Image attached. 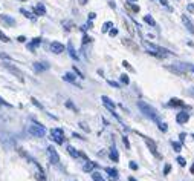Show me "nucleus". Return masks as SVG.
Listing matches in <instances>:
<instances>
[{"label":"nucleus","mask_w":194,"mask_h":181,"mask_svg":"<svg viewBox=\"0 0 194 181\" xmlns=\"http://www.w3.org/2000/svg\"><path fill=\"white\" fill-rule=\"evenodd\" d=\"M138 108L141 109V112L145 115V117H148L150 120H153V121H157L159 123V115H157V112H156V109L154 108H151L150 105H147L145 102H138Z\"/></svg>","instance_id":"f257e3e1"},{"label":"nucleus","mask_w":194,"mask_h":181,"mask_svg":"<svg viewBox=\"0 0 194 181\" xmlns=\"http://www.w3.org/2000/svg\"><path fill=\"white\" fill-rule=\"evenodd\" d=\"M29 134H31L32 137L41 138V137L46 135V129H44L41 124H38V123H32V124L29 126Z\"/></svg>","instance_id":"f03ea898"},{"label":"nucleus","mask_w":194,"mask_h":181,"mask_svg":"<svg viewBox=\"0 0 194 181\" xmlns=\"http://www.w3.org/2000/svg\"><path fill=\"white\" fill-rule=\"evenodd\" d=\"M51 137L58 144H63V141H64V132H63V129H52L51 131Z\"/></svg>","instance_id":"7ed1b4c3"},{"label":"nucleus","mask_w":194,"mask_h":181,"mask_svg":"<svg viewBox=\"0 0 194 181\" xmlns=\"http://www.w3.org/2000/svg\"><path fill=\"white\" fill-rule=\"evenodd\" d=\"M144 141H145V144L148 146V149H150V152L156 157V158H162L160 155H159V152H157V147H156V143L153 141V140H150V138H147V137H144Z\"/></svg>","instance_id":"20e7f679"},{"label":"nucleus","mask_w":194,"mask_h":181,"mask_svg":"<svg viewBox=\"0 0 194 181\" xmlns=\"http://www.w3.org/2000/svg\"><path fill=\"white\" fill-rule=\"evenodd\" d=\"M48 155H49V160H51L52 164H58V163H60V157H58L55 147L49 146V147H48Z\"/></svg>","instance_id":"39448f33"},{"label":"nucleus","mask_w":194,"mask_h":181,"mask_svg":"<svg viewBox=\"0 0 194 181\" xmlns=\"http://www.w3.org/2000/svg\"><path fill=\"white\" fill-rule=\"evenodd\" d=\"M51 51L54 54H61V52H64V45H61L58 42H52L51 43Z\"/></svg>","instance_id":"423d86ee"},{"label":"nucleus","mask_w":194,"mask_h":181,"mask_svg":"<svg viewBox=\"0 0 194 181\" xmlns=\"http://www.w3.org/2000/svg\"><path fill=\"white\" fill-rule=\"evenodd\" d=\"M122 45H124L125 48H129L130 51H133V52H138V51H139V48H138V45H136L135 42H132V40H129V39H124V40H122Z\"/></svg>","instance_id":"0eeeda50"},{"label":"nucleus","mask_w":194,"mask_h":181,"mask_svg":"<svg viewBox=\"0 0 194 181\" xmlns=\"http://www.w3.org/2000/svg\"><path fill=\"white\" fill-rule=\"evenodd\" d=\"M188 120H189V115H188L186 112H179V114L176 115V121H177L179 124H185Z\"/></svg>","instance_id":"6e6552de"},{"label":"nucleus","mask_w":194,"mask_h":181,"mask_svg":"<svg viewBox=\"0 0 194 181\" xmlns=\"http://www.w3.org/2000/svg\"><path fill=\"white\" fill-rule=\"evenodd\" d=\"M182 22H183V25L186 26V29H188L191 34H194V25H192V22H191L186 16H182Z\"/></svg>","instance_id":"1a4fd4ad"},{"label":"nucleus","mask_w":194,"mask_h":181,"mask_svg":"<svg viewBox=\"0 0 194 181\" xmlns=\"http://www.w3.org/2000/svg\"><path fill=\"white\" fill-rule=\"evenodd\" d=\"M0 23H5V25H11V26H14L16 25V20L12 19V17H9V16H0Z\"/></svg>","instance_id":"9d476101"},{"label":"nucleus","mask_w":194,"mask_h":181,"mask_svg":"<svg viewBox=\"0 0 194 181\" xmlns=\"http://www.w3.org/2000/svg\"><path fill=\"white\" fill-rule=\"evenodd\" d=\"M34 69H35L37 72H41V71L49 69V65H48V63H34Z\"/></svg>","instance_id":"9b49d317"},{"label":"nucleus","mask_w":194,"mask_h":181,"mask_svg":"<svg viewBox=\"0 0 194 181\" xmlns=\"http://www.w3.org/2000/svg\"><path fill=\"white\" fill-rule=\"evenodd\" d=\"M101 100L104 102V105H106V106H107V108H109V109H110L112 112H115V105H113V103L110 102V98H109V97L103 95V97H101Z\"/></svg>","instance_id":"f8f14e48"},{"label":"nucleus","mask_w":194,"mask_h":181,"mask_svg":"<svg viewBox=\"0 0 194 181\" xmlns=\"http://www.w3.org/2000/svg\"><path fill=\"white\" fill-rule=\"evenodd\" d=\"M5 68H6L8 71H11L12 74H16V75H17V77H19V78H20V80L23 81V74H22V72H20L19 69H16V68H12V66H9V65H5Z\"/></svg>","instance_id":"ddd939ff"},{"label":"nucleus","mask_w":194,"mask_h":181,"mask_svg":"<svg viewBox=\"0 0 194 181\" xmlns=\"http://www.w3.org/2000/svg\"><path fill=\"white\" fill-rule=\"evenodd\" d=\"M95 167H96V163H93V161H87V163L83 166V170H84V172H92Z\"/></svg>","instance_id":"4468645a"},{"label":"nucleus","mask_w":194,"mask_h":181,"mask_svg":"<svg viewBox=\"0 0 194 181\" xmlns=\"http://www.w3.org/2000/svg\"><path fill=\"white\" fill-rule=\"evenodd\" d=\"M168 105H170V106H180V108L185 106V103H183L182 100H179V98H171Z\"/></svg>","instance_id":"2eb2a0df"},{"label":"nucleus","mask_w":194,"mask_h":181,"mask_svg":"<svg viewBox=\"0 0 194 181\" xmlns=\"http://www.w3.org/2000/svg\"><path fill=\"white\" fill-rule=\"evenodd\" d=\"M110 160H112V161H115V163H118V161H119V155H118V150H116L115 147L110 150Z\"/></svg>","instance_id":"dca6fc26"},{"label":"nucleus","mask_w":194,"mask_h":181,"mask_svg":"<svg viewBox=\"0 0 194 181\" xmlns=\"http://www.w3.org/2000/svg\"><path fill=\"white\" fill-rule=\"evenodd\" d=\"M66 81H70V83H76V78H75V75L73 74H70V72H67V74H64V77H63Z\"/></svg>","instance_id":"f3484780"},{"label":"nucleus","mask_w":194,"mask_h":181,"mask_svg":"<svg viewBox=\"0 0 194 181\" xmlns=\"http://www.w3.org/2000/svg\"><path fill=\"white\" fill-rule=\"evenodd\" d=\"M92 179H93V181H104V176H103L100 172H93V173H92Z\"/></svg>","instance_id":"a211bd4d"},{"label":"nucleus","mask_w":194,"mask_h":181,"mask_svg":"<svg viewBox=\"0 0 194 181\" xmlns=\"http://www.w3.org/2000/svg\"><path fill=\"white\" fill-rule=\"evenodd\" d=\"M34 13H35V14H38V16H44V14H46V9H44V6H43V5H38V6L34 9Z\"/></svg>","instance_id":"6ab92c4d"},{"label":"nucleus","mask_w":194,"mask_h":181,"mask_svg":"<svg viewBox=\"0 0 194 181\" xmlns=\"http://www.w3.org/2000/svg\"><path fill=\"white\" fill-rule=\"evenodd\" d=\"M67 152H69V153H70L73 158H78V157H79V152H76V150H75L72 146H67Z\"/></svg>","instance_id":"aec40b11"},{"label":"nucleus","mask_w":194,"mask_h":181,"mask_svg":"<svg viewBox=\"0 0 194 181\" xmlns=\"http://www.w3.org/2000/svg\"><path fill=\"white\" fill-rule=\"evenodd\" d=\"M106 172H107L110 176H113V178H116V176H118V170H116V169H112V167H106Z\"/></svg>","instance_id":"412c9836"},{"label":"nucleus","mask_w":194,"mask_h":181,"mask_svg":"<svg viewBox=\"0 0 194 181\" xmlns=\"http://www.w3.org/2000/svg\"><path fill=\"white\" fill-rule=\"evenodd\" d=\"M40 42H41V39H38V37H37V39H34V42H32V43H29V45H28V48H29V49H35V46H37V45H40Z\"/></svg>","instance_id":"4be33fe9"},{"label":"nucleus","mask_w":194,"mask_h":181,"mask_svg":"<svg viewBox=\"0 0 194 181\" xmlns=\"http://www.w3.org/2000/svg\"><path fill=\"white\" fill-rule=\"evenodd\" d=\"M144 20H145L148 25H151V26H156V22H154V19H153L151 16H145V17H144Z\"/></svg>","instance_id":"5701e85b"},{"label":"nucleus","mask_w":194,"mask_h":181,"mask_svg":"<svg viewBox=\"0 0 194 181\" xmlns=\"http://www.w3.org/2000/svg\"><path fill=\"white\" fill-rule=\"evenodd\" d=\"M171 144H173V149H174L176 152H180V149H182V144H180L179 141H173Z\"/></svg>","instance_id":"b1692460"},{"label":"nucleus","mask_w":194,"mask_h":181,"mask_svg":"<svg viewBox=\"0 0 194 181\" xmlns=\"http://www.w3.org/2000/svg\"><path fill=\"white\" fill-rule=\"evenodd\" d=\"M0 40H2L3 43H8V42H9V37H6L2 31H0Z\"/></svg>","instance_id":"393cba45"},{"label":"nucleus","mask_w":194,"mask_h":181,"mask_svg":"<svg viewBox=\"0 0 194 181\" xmlns=\"http://www.w3.org/2000/svg\"><path fill=\"white\" fill-rule=\"evenodd\" d=\"M110 28H112V22H107V23H104V26H103V32H107Z\"/></svg>","instance_id":"a878e982"},{"label":"nucleus","mask_w":194,"mask_h":181,"mask_svg":"<svg viewBox=\"0 0 194 181\" xmlns=\"http://www.w3.org/2000/svg\"><path fill=\"white\" fill-rule=\"evenodd\" d=\"M69 52H70L72 58H75V60L78 58V57H76V54H75V51H73V48H72V43H69Z\"/></svg>","instance_id":"bb28decb"},{"label":"nucleus","mask_w":194,"mask_h":181,"mask_svg":"<svg viewBox=\"0 0 194 181\" xmlns=\"http://www.w3.org/2000/svg\"><path fill=\"white\" fill-rule=\"evenodd\" d=\"M20 13H22V14H25V16H26L28 19H34V16H32V14H31L29 11H26V9H20Z\"/></svg>","instance_id":"cd10ccee"},{"label":"nucleus","mask_w":194,"mask_h":181,"mask_svg":"<svg viewBox=\"0 0 194 181\" xmlns=\"http://www.w3.org/2000/svg\"><path fill=\"white\" fill-rule=\"evenodd\" d=\"M121 81H122V83H125V84H129V83H130V80H129V77H127L125 74H122V75H121Z\"/></svg>","instance_id":"c85d7f7f"},{"label":"nucleus","mask_w":194,"mask_h":181,"mask_svg":"<svg viewBox=\"0 0 194 181\" xmlns=\"http://www.w3.org/2000/svg\"><path fill=\"white\" fill-rule=\"evenodd\" d=\"M176 161H177L180 166H185V164H186V161H185V158H183V157H177V160H176Z\"/></svg>","instance_id":"c756f323"},{"label":"nucleus","mask_w":194,"mask_h":181,"mask_svg":"<svg viewBox=\"0 0 194 181\" xmlns=\"http://www.w3.org/2000/svg\"><path fill=\"white\" fill-rule=\"evenodd\" d=\"M159 129H160L162 132H167V129H168V127H167V124H165V123H160V121H159Z\"/></svg>","instance_id":"7c9ffc66"},{"label":"nucleus","mask_w":194,"mask_h":181,"mask_svg":"<svg viewBox=\"0 0 194 181\" xmlns=\"http://www.w3.org/2000/svg\"><path fill=\"white\" fill-rule=\"evenodd\" d=\"M170 170H171V166H170V164H167V166H165V169H164V175H168V173H170Z\"/></svg>","instance_id":"2f4dec72"},{"label":"nucleus","mask_w":194,"mask_h":181,"mask_svg":"<svg viewBox=\"0 0 194 181\" xmlns=\"http://www.w3.org/2000/svg\"><path fill=\"white\" fill-rule=\"evenodd\" d=\"M122 66H124V68H127V69H130V71H133V68H132V66L129 65V61H125V60L122 61Z\"/></svg>","instance_id":"473e14b6"},{"label":"nucleus","mask_w":194,"mask_h":181,"mask_svg":"<svg viewBox=\"0 0 194 181\" xmlns=\"http://www.w3.org/2000/svg\"><path fill=\"white\" fill-rule=\"evenodd\" d=\"M122 141H124L125 147H127V149H130V143H129V138H127V137H124V138H122Z\"/></svg>","instance_id":"72a5a7b5"},{"label":"nucleus","mask_w":194,"mask_h":181,"mask_svg":"<svg viewBox=\"0 0 194 181\" xmlns=\"http://www.w3.org/2000/svg\"><path fill=\"white\" fill-rule=\"evenodd\" d=\"M66 106H67V108H70V109H73V111L76 112V108H75V106H73V105H72L70 102H66Z\"/></svg>","instance_id":"f704fd0d"},{"label":"nucleus","mask_w":194,"mask_h":181,"mask_svg":"<svg viewBox=\"0 0 194 181\" xmlns=\"http://www.w3.org/2000/svg\"><path fill=\"white\" fill-rule=\"evenodd\" d=\"M130 169H132V170H138V164L132 161V163H130Z\"/></svg>","instance_id":"c9c22d12"},{"label":"nucleus","mask_w":194,"mask_h":181,"mask_svg":"<svg viewBox=\"0 0 194 181\" xmlns=\"http://www.w3.org/2000/svg\"><path fill=\"white\" fill-rule=\"evenodd\" d=\"M31 102H32V103H34V105H35V106H38V108H40V109H43V106H41V105H40V103H38V102H37V100H35V98H32V100H31Z\"/></svg>","instance_id":"e433bc0d"},{"label":"nucleus","mask_w":194,"mask_h":181,"mask_svg":"<svg viewBox=\"0 0 194 181\" xmlns=\"http://www.w3.org/2000/svg\"><path fill=\"white\" fill-rule=\"evenodd\" d=\"M116 34H118V29H112V31H110V35H112V37H115Z\"/></svg>","instance_id":"4c0bfd02"},{"label":"nucleus","mask_w":194,"mask_h":181,"mask_svg":"<svg viewBox=\"0 0 194 181\" xmlns=\"http://www.w3.org/2000/svg\"><path fill=\"white\" fill-rule=\"evenodd\" d=\"M0 57H2V58H11L9 55H6V54H3L2 51H0Z\"/></svg>","instance_id":"58836bf2"},{"label":"nucleus","mask_w":194,"mask_h":181,"mask_svg":"<svg viewBox=\"0 0 194 181\" xmlns=\"http://www.w3.org/2000/svg\"><path fill=\"white\" fill-rule=\"evenodd\" d=\"M109 84H110V86H115V87H119V84L115 83V81H109Z\"/></svg>","instance_id":"ea45409f"},{"label":"nucleus","mask_w":194,"mask_h":181,"mask_svg":"<svg viewBox=\"0 0 194 181\" xmlns=\"http://www.w3.org/2000/svg\"><path fill=\"white\" fill-rule=\"evenodd\" d=\"M188 11L189 13H194V5H188Z\"/></svg>","instance_id":"a19ab883"},{"label":"nucleus","mask_w":194,"mask_h":181,"mask_svg":"<svg viewBox=\"0 0 194 181\" xmlns=\"http://www.w3.org/2000/svg\"><path fill=\"white\" fill-rule=\"evenodd\" d=\"M159 2H160L164 6H168V2H167V0H159Z\"/></svg>","instance_id":"79ce46f5"},{"label":"nucleus","mask_w":194,"mask_h":181,"mask_svg":"<svg viewBox=\"0 0 194 181\" xmlns=\"http://www.w3.org/2000/svg\"><path fill=\"white\" fill-rule=\"evenodd\" d=\"M89 19H90V20H93V19H95V14H93V13H92V14H89Z\"/></svg>","instance_id":"37998d69"},{"label":"nucleus","mask_w":194,"mask_h":181,"mask_svg":"<svg viewBox=\"0 0 194 181\" xmlns=\"http://www.w3.org/2000/svg\"><path fill=\"white\" fill-rule=\"evenodd\" d=\"M84 43H87V42H90V37H84V40H83Z\"/></svg>","instance_id":"c03bdc74"},{"label":"nucleus","mask_w":194,"mask_h":181,"mask_svg":"<svg viewBox=\"0 0 194 181\" xmlns=\"http://www.w3.org/2000/svg\"><path fill=\"white\" fill-rule=\"evenodd\" d=\"M79 3H81V5H86V3H87V0H79Z\"/></svg>","instance_id":"a18cd8bd"},{"label":"nucleus","mask_w":194,"mask_h":181,"mask_svg":"<svg viewBox=\"0 0 194 181\" xmlns=\"http://www.w3.org/2000/svg\"><path fill=\"white\" fill-rule=\"evenodd\" d=\"M189 71H192V72H194V65H189Z\"/></svg>","instance_id":"49530a36"},{"label":"nucleus","mask_w":194,"mask_h":181,"mask_svg":"<svg viewBox=\"0 0 194 181\" xmlns=\"http://www.w3.org/2000/svg\"><path fill=\"white\" fill-rule=\"evenodd\" d=\"M129 181H136V179H135L133 176H130V178H129Z\"/></svg>","instance_id":"de8ad7c7"},{"label":"nucleus","mask_w":194,"mask_h":181,"mask_svg":"<svg viewBox=\"0 0 194 181\" xmlns=\"http://www.w3.org/2000/svg\"><path fill=\"white\" fill-rule=\"evenodd\" d=\"M191 94H192V95H194V87H192V89H191Z\"/></svg>","instance_id":"09e8293b"},{"label":"nucleus","mask_w":194,"mask_h":181,"mask_svg":"<svg viewBox=\"0 0 194 181\" xmlns=\"http://www.w3.org/2000/svg\"><path fill=\"white\" fill-rule=\"evenodd\" d=\"M192 137H194V134H192Z\"/></svg>","instance_id":"8fccbe9b"}]
</instances>
